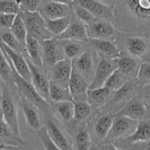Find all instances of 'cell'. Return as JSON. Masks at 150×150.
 <instances>
[{
  "mask_svg": "<svg viewBox=\"0 0 150 150\" xmlns=\"http://www.w3.org/2000/svg\"><path fill=\"white\" fill-rule=\"evenodd\" d=\"M26 143L23 138L16 136L6 122L0 119V145H19Z\"/></svg>",
  "mask_w": 150,
  "mask_h": 150,
  "instance_id": "obj_29",
  "label": "cell"
},
{
  "mask_svg": "<svg viewBox=\"0 0 150 150\" xmlns=\"http://www.w3.org/2000/svg\"><path fill=\"white\" fill-rule=\"evenodd\" d=\"M148 110L147 105L141 98H133L128 101L120 110L112 114L114 117L125 116L135 121L144 119Z\"/></svg>",
  "mask_w": 150,
  "mask_h": 150,
  "instance_id": "obj_9",
  "label": "cell"
},
{
  "mask_svg": "<svg viewBox=\"0 0 150 150\" xmlns=\"http://www.w3.org/2000/svg\"><path fill=\"white\" fill-rule=\"evenodd\" d=\"M125 46L129 55L142 58L150 48V38L138 35L129 36L127 38Z\"/></svg>",
  "mask_w": 150,
  "mask_h": 150,
  "instance_id": "obj_22",
  "label": "cell"
},
{
  "mask_svg": "<svg viewBox=\"0 0 150 150\" xmlns=\"http://www.w3.org/2000/svg\"><path fill=\"white\" fill-rule=\"evenodd\" d=\"M122 145L131 146L135 144H144L150 141V119L138 121L135 130L131 135L119 140Z\"/></svg>",
  "mask_w": 150,
  "mask_h": 150,
  "instance_id": "obj_14",
  "label": "cell"
},
{
  "mask_svg": "<svg viewBox=\"0 0 150 150\" xmlns=\"http://www.w3.org/2000/svg\"><path fill=\"white\" fill-rule=\"evenodd\" d=\"M127 81V80L117 69H116L114 71L112 72V74L110 76L109 78L107 80L104 86L110 89L111 91L115 92L118 89L120 88L121 87H122Z\"/></svg>",
  "mask_w": 150,
  "mask_h": 150,
  "instance_id": "obj_38",
  "label": "cell"
},
{
  "mask_svg": "<svg viewBox=\"0 0 150 150\" xmlns=\"http://www.w3.org/2000/svg\"><path fill=\"white\" fill-rule=\"evenodd\" d=\"M135 89H136V83L132 82V80H127L122 87L113 92L110 101L108 104L118 103V102L128 100V99H131L135 94Z\"/></svg>",
  "mask_w": 150,
  "mask_h": 150,
  "instance_id": "obj_27",
  "label": "cell"
},
{
  "mask_svg": "<svg viewBox=\"0 0 150 150\" xmlns=\"http://www.w3.org/2000/svg\"><path fill=\"white\" fill-rule=\"evenodd\" d=\"M27 63L30 68V74H31V83L35 88L44 99L49 102V90H50V80L48 79L42 68H39L35 66L27 57Z\"/></svg>",
  "mask_w": 150,
  "mask_h": 150,
  "instance_id": "obj_11",
  "label": "cell"
},
{
  "mask_svg": "<svg viewBox=\"0 0 150 150\" xmlns=\"http://www.w3.org/2000/svg\"><path fill=\"white\" fill-rule=\"evenodd\" d=\"M54 110L60 120L64 122H70L74 117V103L73 101L57 102L54 105Z\"/></svg>",
  "mask_w": 150,
  "mask_h": 150,
  "instance_id": "obj_30",
  "label": "cell"
},
{
  "mask_svg": "<svg viewBox=\"0 0 150 150\" xmlns=\"http://www.w3.org/2000/svg\"><path fill=\"white\" fill-rule=\"evenodd\" d=\"M46 26L53 37L57 38L61 35L70 24L71 21L69 17L54 18V19H46Z\"/></svg>",
  "mask_w": 150,
  "mask_h": 150,
  "instance_id": "obj_31",
  "label": "cell"
},
{
  "mask_svg": "<svg viewBox=\"0 0 150 150\" xmlns=\"http://www.w3.org/2000/svg\"><path fill=\"white\" fill-rule=\"evenodd\" d=\"M0 47L6 54L11 66L15 69L16 71L22 78L25 79L27 81L31 82V74H30V68H29L27 59L24 57V54L10 48L1 41H0Z\"/></svg>",
  "mask_w": 150,
  "mask_h": 150,
  "instance_id": "obj_8",
  "label": "cell"
},
{
  "mask_svg": "<svg viewBox=\"0 0 150 150\" xmlns=\"http://www.w3.org/2000/svg\"><path fill=\"white\" fill-rule=\"evenodd\" d=\"M113 92L105 86L94 89H88L87 92V102L91 106L100 108L108 104Z\"/></svg>",
  "mask_w": 150,
  "mask_h": 150,
  "instance_id": "obj_24",
  "label": "cell"
},
{
  "mask_svg": "<svg viewBox=\"0 0 150 150\" xmlns=\"http://www.w3.org/2000/svg\"><path fill=\"white\" fill-rule=\"evenodd\" d=\"M41 47L44 62L45 61L50 66H52L57 61L64 58L60 40L56 38L41 41Z\"/></svg>",
  "mask_w": 150,
  "mask_h": 150,
  "instance_id": "obj_17",
  "label": "cell"
},
{
  "mask_svg": "<svg viewBox=\"0 0 150 150\" xmlns=\"http://www.w3.org/2000/svg\"><path fill=\"white\" fill-rule=\"evenodd\" d=\"M19 4L21 11H27V12H35L38 11V8L43 0H16Z\"/></svg>",
  "mask_w": 150,
  "mask_h": 150,
  "instance_id": "obj_43",
  "label": "cell"
},
{
  "mask_svg": "<svg viewBox=\"0 0 150 150\" xmlns=\"http://www.w3.org/2000/svg\"><path fill=\"white\" fill-rule=\"evenodd\" d=\"M142 60L144 62H150V48L147 51V52L142 57Z\"/></svg>",
  "mask_w": 150,
  "mask_h": 150,
  "instance_id": "obj_49",
  "label": "cell"
},
{
  "mask_svg": "<svg viewBox=\"0 0 150 150\" xmlns=\"http://www.w3.org/2000/svg\"><path fill=\"white\" fill-rule=\"evenodd\" d=\"M12 69V83L13 84L15 85L17 89V93H18L20 97L24 98L34 105H35L38 109H41V110L47 112L50 108L49 102L38 93L31 82H29L25 79L22 78L16 71L13 66Z\"/></svg>",
  "mask_w": 150,
  "mask_h": 150,
  "instance_id": "obj_3",
  "label": "cell"
},
{
  "mask_svg": "<svg viewBox=\"0 0 150 150\" xmlns=\"http://www.w3.org/2000/svg\"><path fill=\"white\" fill-rule=\"evenodd\" d=\"M74 13L79 19V21L86 26L90 25L96 20V18H95V16L91 13L89 12L86 8H83L78 5L75 6Z\"/></svg>",
  "mask_w": 150,
  "mask_h": 150,
  "instance_id": "obj_40",
  "label": "cell"
},
{
  "mask_svg": "<svg viewBox=\"0 0 150 150\" xmlns=\"http://www.w3.org/2000/svg\"><path fill=\"white\" fill-rule=\"evenodd\" d=\"M99 61L95 70L93 79L89 84L88 89L103 87L107 80L117 69L116 60H110L99 54Z\"/></svg>",
  "mask_w": 150,
  "mask_h": 150,
  "instance_id": "obj_7",
  "label": "cell"
},
{
  "mask_svg": "<svg viewBox=\"0 0 150 150\" xmlns=\"http://www.w3.org/2000/svg\"><path fill=\"white\" fill-rule=\"evenodd\" d=\"M26 144L19 145H0V150H25L24 146Z\"/></svg>",
  "mask_w": 150,
  "mask_h": 150,
  "instance_id": "obj_46",
  "label": "cell"
},
{
  "mask_svg": "<svg viewBox=\"0 0 150 150\" xmlns=\"http://www.w3.org/2000/svg\"><path fill=\"white\" fill-rule=\"evenodd\" d=\"M135 80H137V83L142 87L150 84V62H142L138 77Z\"/></svg>",
  "mask_w": 150,
  "mask_h": 150,
  "instance_id": "obj_41",
  "label": "cell"
},
{
  "mask_svg": "<svg viewBox=\"0 0 150 150\" xmlns=\"http://www.w3.org/2000/svg\"><path fill=\"white\" fill-rule=\"evenodd\" d=\"M99 58V54L94 50L92 48L86 49L78 57L72 60L73 69L82 75L90 84L97 66Z\"/></svg>",
  "mask_w": 150,
  "mask_h": 150,
  "instance_id": "obj_5",
  "label": "cell"
},
{
  "mask_svg": "<svg viewBox=\"0 0 150 150\" xmlns=\"http://www.w3.org/2000/svg\"><path fill=\"white\" fill-rule=\"evenodd\" d=\"M87 33L88 38L108 39L116 35V30L109 21L96 20L91 24L87 26Z\"/></svg>",
  "mask_w": 150,
  "mask_h": 150,
  "instance_id": "obj_18",
  "label": "cell"
},
{
  "mask_svg": "<svg viewBox=\"0 0 150 150\" xmlns=\"http://www.w3.org/2000/svg\"><path fill=\"white\" fill-rule=\"evenodd\" d=\"M0 41L5 45L9 47L10 48L13 49L18 52L21 53L24 56V52H26L25 47L17 41L16 37L10 30L2 29L0 30Z\"/></svg>",
  "mask_w": 150,
  "mask_h": 150,
  "instance_id": "obj_35",
  "label": "cell"
},
{
  "mask_svg": "<svg viewBox=\"0 0 150 150\" xmlns=\"http://www.w3.org/2000/svg\"><path fill=\"white\" fill-rule=\"evenodd\" d=\"M77 5L91 13L96 18L111 22L114 21V8L97 0H77Z\"/></svg>",
  "mask_w": 150,
  "mask_h": 150,
  "instance_id": "obj_10",
  "label": "cell"
},
{
  "mask_svg": "<svg viewBox=\"0 0 150 150\" xmlns=\"http://www.w3.org/2000/svg\"><path fill=\"white\" fill-rule=\"evenodd\" d=\"M46 128L50 138L60 149L74 150L66 134L54 119L51 118L47 119Z\"/></svg>",
  "mask_w": 150,
  "mask_h": 150,
  "instance_id": "obj_21",
  "label": "cell"
},
{
  "mask_svg": "<svg viewBox=\"0 0 150 150\" xmlns=\"http://www.w3.org/2000/svg\"><path fill=\"white\" fill-rule=\"evenodd\" d=\"M91 144V135L88 129L83 128L80 129L75 136L76 150H88Z\"/></svg>",
  "mask_w": 150,
  "mask_h": 150,
  "instance_id": "obj_37",
  "label": "cell"
},
{
  "mask_svg": "<svg viewBox=\"0 0 150 150\" xmlns=\"http://www.w3.org/2000/svg\"><path fill=\"white\" fill-rule=\"evenodd\" d=\"M130 150H150V147L149 146H148L146 147V148L144 149H130Z\"/></svg>",
  "mask_w": 150,
  "mask_h": 150,
  "instance_id": "obj_53",
  "label": "cell"
},
{
  "mask_svg": "<svg viewBox=\"0 0 150 150\" xmlns=\"http://www.w3.org/2000/svg\"><path fill=\"white\" fill-rule=\"evenodd\" d=\"M117 70L127 80H135L138 77V71L143 60L139 57L130 55L121 56L116 59Z\"/></svg>",
  "mask_w": 150,
  "mask_h": 150,
  "instance_id": "obj_15",
  "label": "cell"
},
{
  "mask_svg": "<svg viewBox=\"0 0 150 150\" xmlns=\"http://www.w3.org/2000/svg\"><path fill=\"white\" fill-rule=\"evenodd\" d=\"M17 15L0 13V27L2 29L11 30Z\"/></svg>",
  "mask_w": 150,
  "mask_h": 150,
  "instance_id": "obj_44",
  "label": "cell"
},
{
  "mask_svg": "<svg viewBox=\"0 0 150 150\" xmlns=\"http://www.w3.org/2000/svg\"><path fill=\"white\" fill-rule=\"evenodd\" d=\"M88 87L89 83L87 80L73 69L68 83V88L74 102L87 101Z\"/></svg>",
  "mask_w": 150,
  "mask_h": 150,
  "instance_id": "obj_12",
  "label": "cell"
},
{
  "mask_svg": "<svg viewBox=\"0 0 150 150\" xmlns=\"http://www.w3.org/2000/svg\"><path fill=\"white\" fill-rule=\"evenodd\" d=\"M72 71H73L72 60L64 57L62 60L57 61L52 67L50 81L63 86H68L69 79L71 76Z\"/></svg>",
  "mask_w": 150,
  "mask_h": 150,
  "instance_id": "obj_16",
  "label": "cell"
},
{
  "mask_svg": "<svg viewBox=\"0 0 150 150\" xmlns=\"http://www.w3.org/2000/svg\"><path fill=\"white\" fill-rule=\"evenodd\" d=\"M20 15L25 24L28 35L37 38L40 41L53 38L47 30L45 18L41 13L21 11Z\"/></svg>",
  "mask_w": 150,
  "mask_h": 150,
  "instance_id": "obj_4",
  "label": "cell"
},
{
  "mask_svg": "<svg viewBox=\"0 0 150 150\" xmlns=\"http://www.w3.org/2000/svg\"><path fill=\"white\" fill-rule=\"evenodd\" d=\"M13 69L6 54L0 47V79L5 84L12 83Z\"/></svg>",
  "mask_w": 150,
  "mask_h": 150,
  "instance_id": "obj_34",
  "label": "cell"
},
{
  "mask_svg": "<svg viewBox=\"0 0 150 150\" xmlns=\"http://www.w3.org/2000/svg\"><path fill=\"white\" fill-rule=\"evenodd\" d=\"M2 81L0 79V95H1V88H2Z\"/></svg>",
  "mask_w": 150,
  "mask_h": 150,
  "instance_id": "obj_54",
  "label": "cell"
},
{
  "mask_svg": "<svg viewBox=\"0 0 150 150\" xmlns=\"http://www.w3.org/2000/svg\"><path fill=\"white\" fill-rule=\"evenodd\" d=\"M38 136L39 138L40 141H41V144H42L43 147L45 150H61L55 144L54 141L52 140L50 136L49 135L48 132H47V128L42 127L37 132Z\"/></svg>",
  "mask_w": 150,
  "mask_h": 150,
  "instance_id": "obj_39",
  "label": "cell"
},
{
  "mask_svg": "<svg viewBox=\"0 0 150 150\" xmlns=\"http://www.w3.org/2000/svg\"><path fill=\"white\" fill-rule=\"evenodd\" d=\"M74 117L77 122H83L87 119L91 113L92 106L87 101L74 102Z\"/></svg>",
  "mask_w": 150,
  "mask_h": 150,
  "instance_id": "obj_36",
  "label": "cell"
},
{
  "mask_svg": "<svg viewBox=\"0 0 150 150\" xmlns=\"http://www.w3.org/2000/svg\"><path fill=\"white\" fill-rule=\"evenodd\" d=\"M10 30L13 34V35L15 36L17 41L21 45H23L25 47L28 33H27V28H26L25 24H24L20 13H18L16 16L15 21H14L12 27H11Z\"/></svg>",
  "mask_w": 150,
  "mask_h": 150,
  "instance_id": "obj_33",
  "label": "cell"
},
{
  "mask_svg": "<svg viewBox=\"0 0 150 150\" xmlns=\"http://www.w3.org/2000/svg\"><path fill=\"white\" fill-rule=\"evenodd\" d=\"M26 52L27 57L35 66L39 68H43L44 66V57H43L41 41L37 38L28 35L26 41Z\"/></svg>",
  "mask_w": 150,
  "mask_h": 150,
  "instance_id": "obj_23",
  "label": "cell"
},
{
  "mask_svg": "<svg viewBox=\"0 0 150 150\" xmlns=\"http://www.w3.org/2000/svg\"><path fill=\"white\" fill-rule=\"evenodd\" d=\"M64 41V44L62 45L63 55L66 57V58L71 60H73L78 57L86 50L83 42L69 41Z\"/></svg>",
  "mask_w": 150,
  "mask_h": 150,
  "instance_id": "obj_32",
  "label": "cell"
},
{
  "mask_svg": "<svg viewBox=\"0 0 150 150\" xmlns=\"http://www.w3.org/2000/svg\"><path fill=\"white\" fill-rule=\"evenodd\" d=\"M99 2H102V3L105 4V5H110L111 2H112V0H97Z\"/></svg>",
  "mask_w": 150,
  "mask_h": 150,
  "instance_id": "obj_50",
  "label": "cell"
},
{
  "mask_svg": "<svg viewBox=\"0 0 150 150\" xmlns=\"http://www.w3.org/2000/svg\"><path fill=\"white\" fill-rule=\"evenodd\" d=\"M89 45L99 55L107 57L110 60H116L121 57L120 50L117 46L109 39H93L89 38Z\"/></svg>",
  "mask_w": 150,
  "mask_h": 150,
  "instance_id": "obj_19",
  "label": "cell"
},
{
  "mask_svg": "<svg viewBox=\"0 0 150 150\" xmlns=\"http://www.w3.org/2000/svg\"><path fill=\"white\" fill-rule=\"evenodd\" d=\"M112 114H106L101 116L95 122L93 132L95 138L99 142H104L108 137L113 121Z\"/></svg>",
  "mask_w": 150,
  "mask_h": 150,
  "instance_id": "obj_26",
  "label": "cell"
},
{
  "mask_svg": "<svg viewBox=\"0 0 150 150\" xmlns=\"http://www.w3.org/2000/svg\"><path fill=\"white\" fill-rule=\"evenodd\" d=\"M18 104L22 110L26 125L29 130L36 132L40 130V129L42 127V125H41L39 112L38 110V108L33 103L22 97H20Z\"/></svg>",
  "mask_w": 150,
  "mask_h": 150,
  "instance_id": "obj_13",
  "label": "cell"
},
{
  "mask_svg": "<svg viewBox=\"0 0 150 150\" xmlns=\"http://www.w3.org/2000/svg\"><path fill=\"white\" fill-rule=\"evenodd\" d=\"M149 147H150V141H149Z\"/></svg>",
  "mask_w": 150,
  "mask_h": 150,
  "instance_id": "obj_55",
  "label": "cell"
},
{
  "mask_svg": "<svg viewBox=\"0 0 150 150\" xmlns=\"http://www.w3.org/2000/svg\"><path fill=\"white\" fill-rule=\"evenodd\" d=\"M114 117V116H113ZM138 121L125 116H116L112 121V126L108 137L104 142L112 143L129 136L135 130Z\"/></svg>",
  "mask_w": 150,
  "mask_h": 150,
  "instance_id": "obj_6",
  "label": "cell"
},
{
  "mask_svg": "<svg viewBox=\"0 0 150 150\" xmlns=\"http://www.w3.org/2000/svg\"><path fill=\"white\" fill-rule=\"evenodd\" d=\"M113 8L119 29L150 38V0H116Z\"/></svg>",
  "mask_w": 150,
  "mask_h": 150,
  "instance_id": "obj_1",
  "label": "cell"
},
{
  "mask_svg": "<svg viewBox=\"0 0 150 150\" xmlns=\"http://www.w3.org/2000/svg\"><path fill=\"white\" fill-rule=\"evenodd\" d=\"M1 102H2L3 120L9 126L13 133L16 137L21 138L20 132L19 123H18V110L16 104L12 96L8 85L2 82L1 88Z\"/></svg>",
  "mask_w": 150,
  "mask_h": 150,
  "instance_id": "obj_2",
  "label": "cell"
},
{
  "mask_svg": "<svg viewBox=\"0 0 150 150\" xmlns=\"http://www.w3.org/2000/svg\"><path fill=\"white\" fill-rule=\"evenodd\" d=\"M141 93H142V98L146 105L148 104L150 105V84L143 86Z\"/></svg>",
  "mask_w": 150,
  "mask_h": 150,
  "instance_id": "obj_45",
  "label": "cell"
},
{
  "mask_svg": "<svg viewBox=\"0 0 150 150\" xmlns=\"http://www.w3.org/2000/svg\"><path fill=\"white\" fill-rule=\"evenodd\" d=\"M71 11V6L51 1L44 5L41 14L46 19H54L68 17Z\"/></svg>",
  "mask_w": 150,
  "mask_h": 150,
  "instance_id": "obj_25",
  "label": "cell"
},
{
  "mask_svg": "<svg viewBox=\"0 0 150 150\" xmlns=\"http://www.w3.org/2000/svg\"><path fill=\"white\" fill-rule=\"evenodd\" d=\"M52 1L58 2V3L63 4V5H69V6H71V7L72 3H73L74 2V0H52Z\"/></svg>",
  "mask_w": 150,
  "mask_h": 150,
  "instance_id": "obj_48",
  "label": "cell"
},
{
  "mask_svg": "<svg viewBox=\"0 0 150 150\" xmlns=\"http://www.w3.org/2000/svg\"><path fill=\"white\" fill-rule=\"evenodd\" d=\"M0 119L3 120V113H2V102H1V97H0Z\"/></svg>",
  "mask_w": 150,
  "mask_h": 150,
  "instance_id": "obj_51",
  "label": "cell"
},
{
  "mask_svg": "<svg viewBox=\"0 0 150 150\" xmlns=\"http://www.w3.org/2000/svg\"><path fill=\"white\" fill-rule=\"evenodd\" d=\"M49 97L54 103L63 102V101H73L68 86H63L54 82L50 81ZM74 102V101H73Z\"/></svg>",
  "mask_w": 150,
  "mask_h": 150,
  "instance_id": "obj_28",
  "label": "cell"
},
{
  "mask_svg": "<svg viewBox=\"0 0 150 150\" xmlns=\"http://www.w3.org/2000/svg\"><path fill=\"white\" fill-rule=\"evenodd\" d=\"M99 150H126L117 146L116 144L112 143H106L105 145L102 146Z\"/></svg>",
  "mask_w": 150,
  "mask_h": 150,
  "instance_id": "obj_47",
  "label": "cell"
},
{
  "mask_svg": "<svg viewBox=\"0 0 150 150\" xmlns=\"http://www.w3.org/2000/svg\"><path fill=\"white\" fill-rule=\"evenodd\" d=\"M88 150H99V149L98 148L97 146L95 145V144H92L91 146L90 149H89Z\"/></svg>",
  "mask_w": 150,
  "mask_h": 150,
  "instance_id": "obj_52",
  "label": "cell"
},
{
  "mask_svg": "<svg viewBox=\"0 0 150 150\" xmlns=\"http://www.w3.org/2000/svg\"><path fill=\"white\" fill-rule=\"evenodd\" d=\"M21 8L17 1L14 0H1L0 1V13L18 15L21 13Z\"/></svg>",
  "mask_w": 150,
  "mask_h": 150,
  "instance_id": "obj_42",
  "label": "cell"
},
{
  "mask_svg": "<svg viewBox=\"0 0 150 150\" xmlns=\"http://www.w3.org/2000/svg\"><path fill=\"white\" fill-rule=\"evenodd\" d=\"M56 38L60 41L88 42L89 38L87 33V26L80 21L71 22L68 28Z\"/></svg>",
  "mask_w": 150,
  "mask_h": 150,
  "instance_id": "obj_20",
  "label": "cell"
}]
</instances>
